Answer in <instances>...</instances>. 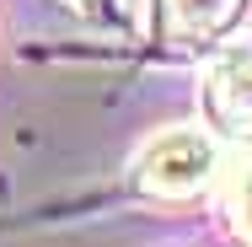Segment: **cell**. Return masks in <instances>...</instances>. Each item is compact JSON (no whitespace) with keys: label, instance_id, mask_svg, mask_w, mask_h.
I'll use <instances>...</instances> for the list:
<instances>
[{"label":"cell","instance_id":"5b68a950","mask_svg":"<svg viewBox=\"0 0 252 247\" xmlns=\"http://www.w3.org/2000/svg\"><path fill=\"white\" fill-rule=\"evenodd\" d=\"M64 5H70V11H86V16H97V11H107L113 0H64Z\"/></svg>","mask_w":252,"mask_h":247},{"label":"cell","instance_id":"277c9868","mask_svg":"<svg viewBox=\"0 0 252 247\" xmlns=\"http://www.w3.org/2000/svg\"><path fill=\"white\" fill-rule=\"evenodd\" d=\"M236 220H242V231L252 237V161L242 167V183H236Z\"/></svg>","mask_w":252,"mask_h":247},{"label":"cell","instance_id":"6da1fadb","mask_svg":"<svg viewBox=\"0 0 252 247\" xmlns=\"http://www.w3.org/2000/svg\"><path fill=\"white\" fill-rule=\"evenodd\" d=\"M220 150L209 135L199 129H166L145 156H140V188L156 199H183V194H199L215 172Z\"/></svg>","mask_w":252,"mask_h":247},{"label":"cell","instance_id":"3957f363","mask_svg":"<svg viewBox=\"0 0 252 247\" xmlns=\"http://www.w3.org/2000/svg\"><path fill=\"white\" fill-rule=\"evenodd\" d=\"M204 113L220 135H236V140H252V49L231 54L209 70L204 81Z\"/></svg>","mask_w":252,"mask_h":247},{"label":"cell","instance_id":"7a4b0ae2","mask_svg":"<svg viewBox=\"0 0 252 247\" xmlns=\"http://www.w3.org/2000/svg\"><path fill=\"white\" fill-rule=\"evenodd\" d=\"M247 0H156V38L166 49H204L231 33Z\"/></svg>","mask_w":252,"mask_h":247}]
</instances>
